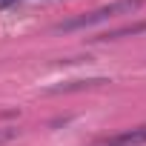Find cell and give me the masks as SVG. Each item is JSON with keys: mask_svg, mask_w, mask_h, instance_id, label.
<instances>
[{"mask_svg": "<svg viewBox=\"0 0 146 146\" xmlns=\"http://www.w3.org/2000/svg\"><path fill=\"white\" fill-rule=\"evenodd\" d=\"M146 0H117V3H109V6H100L89 15H80V17H72L66 23H60L57 29L60 32H72V29H83V26H95V23H103L109 17H117V15H135Z\"/></svg>", "mask_w": 146, "mask_h": 146, "instance_id": "cell-1", "label": "cell"}, {"mask_svg": "<svg viewBox=\"0 0 146 146\" xmlns=\"http://www.w3.org/2000/svg\"><path fill=\"white\" fill-rule=\"evenodd\" d=\"M137 143H146V129H132V132L115 137L109 146H137Z\"/></svg>", "mask_w": 146, "mask_h": 146, "instance_id": "cell-2", "label": "cell"}, {"mask_svg": "<svg viewBox=\"0 0 146 146\" xmlns=\"http://www.w3.org/2000/svg\"><path fill=\"white\" fill-rule=\"evenodd\" d=\"M12 137H17V129H0V143H6Z\"/></svg>", "mask_w": 146, "mask_h": 146, "instance_id": "cell-3", "label": "cell"}, {"mask_svg": "<svg viewBox=\"0 0 146 146\" xmlns=\"http://www.w3.org/2000/svg\"><path fill=\"white\" fill-rule=\"evenodd\" d=\"M12 3H17V0H0V9H9Z\"/></svg>", "mask_w": 146, "mask_h": 146, "instance_id": "cell-4", "label": "cell"}]
</instances>
